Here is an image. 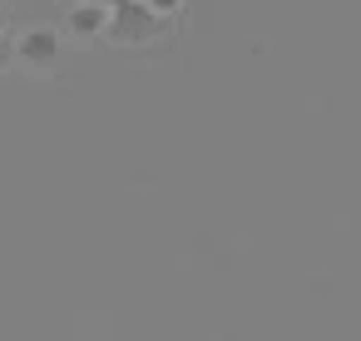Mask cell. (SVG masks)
Instances as JSON below:
<instances>
[{
    "label": "cell",
    "instance_id": "1",
    "mask_svg": "<svg viewBox=\"0 0 361 341\" xmlns=\"http://www.w3.org/2000/svg\"><path fill=\"white\" fill-rule=\"evenodd\" d=\"M169 30H173V16L144 6V0H119V6L109 11V25H104L99 40H109L119 50H144V45H159Z\"/></svg>",
    "mask_w": 361,
    "mask_h": 341
},
{
    "label": "cell",
    "instance_id": "2",
    "mask_svg": "<svg viewBox=\"0 0 361 341\" xmlns=\"http://www.w3.org/2000/svg\"><path fill=\"white\" fill-rule=\"evenodd\" d=\"M55 60H60V35L55 30H25L20 40H16V65H30V70H55Z\"/></svg>",
    "mask_w": 361,
    "mask_h": 341
},
{
    "label": "cell",
    "instance_id": "3",
    "mask_svg": "<svg viewBox=\"0 0 361 341\" xmlns=\"http://www.w3.org/2000/svg\"><path fill=\"white\" fill-rule=\"evenodd\" d=\"M65 20H70V30H75L80 40H99L104 25H109V6H99V0H80Z\"/></svg>",
    "mask_w": 361,
    "mask_h": 341
},
{
    "label": "cell",
    "instance_id": "4",
    "mask_svg": "<svg viewBox=\"0 0 361 341\" xmlns=\"http://www.w3.org/2000/svg\"><path fill=\"white\" fill-rule=\"evenodd\" d=\"M144 6H154V11H164V16H183V0H144Z\"/></svg>",
    "mask_w": 361,
    "mask_h": 341
},
{
    "label": "cell",
    "instance_id": "6",
    "mask_svg": "<svg viewBox=\"0 0 361 341\" xmlns=\"http://www.w3.org/2000/svg\"><path fill=\"white\" fill-rule=\"evenodd\" d=\"M99 6H109V11H114V6H119V0H99Z\"/></svg>",
    "mask_w": 361,
    "mask_h": 341
},
{
    "label": "cell",
    "instance_id": "5",
    "mask_svg": "<svg viewBox=\"0 0 361 341\" xmlns=\"http://www.w3.org/2000/svg\"><path fill=\"white\" fill-rule=\"evenodd\" d=\"M11 65H16V40L0 35V70H11Z\"/></svg>",
    "mask_w": 361,
    "mask_h": 341
}]
</instances>
